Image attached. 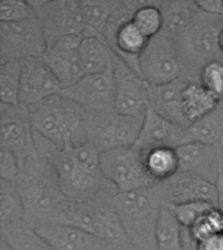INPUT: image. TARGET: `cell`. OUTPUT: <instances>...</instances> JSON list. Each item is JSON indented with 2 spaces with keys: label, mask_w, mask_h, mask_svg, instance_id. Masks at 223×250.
<instances>
[{
  "label": "cell",
  "mask_w": 223,
  "mask_h": 250,
  "mask_svg": "<svg viewBox=\"0 0 223 250\" xmlns=\"http://www.w3.org/2000/svg\"><path fill=\"white\" fill-rule=\"evenodd\" d=\"M37 155L47 156L56 167L60 188L72 201H102L116 197V188L103 175L101 151L90 142L78 147L58 148L35 133Z\"/></svg>",
  "instance_id": "1"
},
{
  "label": "cell",
  "mask_w": 223,
  "mask_h": 250,
  "mask_svg": "<svg viewBox=\"0 0 223 250\" xmlns=\"http://www.w3.org/2000/svg\"><path fill=\"white\" fill-rule=\"evenodd\" d=\"M34 132L55 147H78L89 142L88 112L62 93L29 107Z\"/></svg>",
  "instance_id": "2"
},
{
  "label": "cell",
  "mask_w": 223,
  "mask_h": 250,
  "mask_svg": "<svg viewBox=\"0 0 223 250\" xmlns=\"http://www.w3.org/2000/svg\"><path fill=\"white\" fill-rule=\"evenodd\" d=\"M25 206V222L30 227L43 222L66 199L52 160L47 156L29 158L13 183Z\"/></svg>",
  "instance_id": "3"
},
{
  "label": "cell",
  "mask_w": 223,
  "mask_h": 250,
  "mask_svg": "<svg viewBox=\"0 0 223 250\" xmlns=\"http://www.w3.org/2000/svg\"><path fill=\"white\" fill-rule=\"evenodd\" d=\"M112 202L134 250H158L156 227L166 205L159 184L138 190L119 193Z\"/></svg>",
  "instance_id": "4"
},
{
  "label": "cell",
  "mask_w": 223,
  "mask_h": 250,
  "mask_svg": "<svg viewBox=\"0 0 223 250\" xmlns=\"http://www.w3.org/2000/svg\"><path fill=\"white\" fill-rule=\"evenodd\" d=\"M222 29L223 21L219 16L200 11L187 30L174 41L183 64L181 78L188 82L199 81L200 72L206 62L223 58L218 46Z\"/></svg>",
  "instance_id": "5"
},
{
  "label": "cell",
  "mask_w": 223,
  "mask_h": 250,
  "mask_svg": "<svg viewBox=\"0 0 223 250\" xmlns=\"http://www.w3.org/2000/svg\"><path fill=\"white\" fill-rule=\"evenodd\" d=\"M42 25L47 47L66 37H84L88 23L81 0H38L30 1Z\"/></svg>",
  "instance_id": "6"
},
{
  "label": "cell",
  "mask_w": 223,
  "mask_h": 250,
  "mask_svg": "<svg viewBox=\"0 0 223 250\" xmlns=\"http://www.w3.org/2000/svg\"><path fill=\"white\" fill-rule=\"evenodd\" d=\"M142 119L116 111L88 113V138L102 152L117 147L134 146L142 128Z\"/></svg>",
  "instance_id": "7"
},
{
  "label": "cell",
  "mask_w": 223,
  "mask_h": 250,
  "mask_svg": "<svg viewBox=\"0 0 223 250\" xmlns=\"http://www.w3.org/2000/svg\"><path fill=\"white\" fill-rule=\"evenodd\" d=\"M101 167L106 179L116 188L117 193H128L156 185L145 171L142 152L134 146L102 152Z\"/></svg>",
  "instance_id": "8"
},
{
  "label": "cell",
  "mask_w": 223,
  "mask_h": 250,
  "mask_svg": "<svg viewBox=\"0 0 223 250\" xmlns=\"http://www.w3.org/2000/svg\"><path fill=\"white\" fill-rule=\"evenodd\" d=\"M0 148L13 152L21 168L29 158L37 156L35 132L30 109L21 104H0Z\"/></svg>",
  "instance_id": "9"
},
{
  "label": "cell",
  "mask_w": 223,
  "mask_h": 250,
  "mask_svg": "<svg viewBox=\"0 0 223 250\" xmlns=\"http://www.w3.org/2000/svg\"><path fill=\"white\" fill-rule=\"evenodd\" d=\"M140 76L152 86L166 85L179 80L183 74L175 42L160 33L149 39L146 48L138 58Z\"/></svg>",
  "instance_id": "10"
},
{
  "label": "cell",
  "mask_w": 223,
  "mask_h": 250,
  "mask_svg": "<svg viewBox=\"0 0 223 250\" xmlns=\"http://www.w3.org/2000/svg\"><path fill=\"white\" fill-rule=\"evenodd\" d=\"M47 41L38 17L20 22H0V59L43 58Z\"/></svg>",
  "instance_id": "11"
},
{
  "label": "cell",
  "mask_w": 223,
  "mask_h": 250,
  "mask_svg": "<svg viewBox=\"0 0 223 250\" xmlns=\"http://www.w3.org/2000/svg\"><path fill=\"white\" fill-rule=\"evenodd\" d=\"M112 72L116 86L115 111L127 116L144 120L150 108L149 104V83L140 74L121 60L115 52L112 59Z\"/></svg>",
  "instance_id": "12"
},
{
  "label": "cell",
  "mask_w": 223,
  "mask_h": 250,
  "mask_svg": "<svg viewBox=\"0 0 223 250\" xmlns=\"http://www.w3.org/2000/svg\"><path fill=\"white\" fill-rule=\"evenodd\" d=\"M62 94L81 105L88 113L112 112L116 102L112 69L105 73L86 74L77 83L63 90Z\"/></svg>",
  "instance_id": "13"
},
{
  "label": "cell",
  "mask_w": 223,
  "mask_h": 250,
  "mask_svg": "<svg viewBox=\"0 0 223 250\" xmlns=\"http://www.w3.org/2000/svg\"><path fill=\"white\" fill-rule=\"evenodd\" d=\"M81 5L88 27L105 39L110 47L117 30L133 17L125 0H81Z\"/></svg>",
  "instance_id": "14"
},
{
  "label": "cell",
  "mask_w": 223,
  "mask_h": 250,
  "mask_svg": "<svg viewBox=\"0 0 223 250\" xmlns=\"http://www.w3.org/2000/svg\"><path fill=\"white\" fill-rule=\"evenodd\" d=\"M63 91L62 83L43 58L22 60L20 103L31 107Z\"/></svg>",
  "instance_id": "15"
},
{
  "label": "cell",
  "mask_w": 223,
  "mask_h": 250,
  "mask_svg": "<svg viewBox=\"0 0 223 250\" xmlns=\"http://www.w3.org/2000/svg\"><path fill=\"white\" fill-rule=\"evenodd\" d=\"M189 142L191 137L187 125L167 120L149 108L142 121V128L134 147L140 151L153 147L179 148Z\"/></svg>",
  "instance_id": "16"
},
{
  "label": "cell",
  "mask_w": 223,
  "mask_h": 250,
  "mask_svg": "<svg viewBox=\"0 0 223 250\" xmlns=\"http://www.w3.org/2000/svg\"><path fill=\"white\" fill-rule=\"evenodd\" d=\"M84 37H66L47 47L43 59L62 83L63 90L77 83L86 74L80 62V44Z\"/></svg>",
  "instance_id": "17"
},
{
  "label": "cell",
  "mask_w": 223,
  "mask_h": 250,
  "mask_svg": "<svg viewBox=\"0 0 223 250\" xmlns=\"http://www.w3.org/2000/svg\"><path fill=\"white\" fill-rule=\"evenodd\" d=\"M180 171L197 175L215 184L222 175L223 150L200 142H189L176 148Z\"/></svg>",
  "instance_id": "18"
},
{
  "label": "cell",
  "mask_w": 223,
  "mask_h": 250,
  "mask_svg": "<svg viewBox=\"0 0 223 250\" xmlns=\"http://www.w3.org/2000/svg\"><path fill=\"white\" fill-rule=\"evenodd\" d=\"M159 185L163 191L166 205L202 201L217 206L218 202L217 185L197 175L179 172L172 179Z\"/></svg>",
  "instance_id": "19"
},
{
  "label": "cell",
  "mask_w": 223,
  "mask_h": 250,
  "mask_svg": "<svg viewBox=\"0 0 223 250\" xmlns=\"http://www.w3.org/2000/svg\"><path fill=\"white\" fill-rule=\"evenodd\" d=\"M55 250H106L101 238L80 228L55 223H38L33 227Z\"/></svg>",
  "instance_id": "20"
},
{
  "label": "cell",
  "mask_w": 223,
  "mask_h": 250,
  "mask_svg": "<svg viewBox=\"0 0 223 250\" xmlns=\"http://www.w3.org/2000/svg\"><path fill=\"white\" fill-rule=\"evenodd\" d=\"M187 83V80L180 77L179 80L166 85H149L150 108L167 120L187 125L183 113V91Z\"/></svg>",
  "instance_id": "21"
},
{
  "label": "cell",
  "mask_w": 223,
  "mask_h": 250,
  "mask_svg": "<svg viewBox=\"0 0 223 250\" xmlns=\"http://www.w3.org/2000/svg\"><path fill=\"white\" fill-rule=\"evenodd\" d=\"M80 62L85 74L105 73L112 69L113 51L105 39L88 27L80 44Z\"/></svg>",
  "instance_id": "22"
},
{
  "label": "cell",
  "mask_w": 223,
  "mask_h": 250,
  "mask_svg": "<svg viewBox=\"0 0 223 250\" xmlns=\"http://www.w3.org/2000/svg\"><path fill=\"white\" fill-rule=\"evenodd\" d=\"M163 16V33L172 41L183 34L199 15L196 0H159L158 1Z\"/></svg>",
  "instance_id": "23"
},
{
  "label": "cell",
  "mask_w": 223,
  "mask_h": 250,
  "mask_svg": "<svg viewBox=\"0 0 223 250\" xmlns=\"http://www.w3.org/2000/svg\"><path fill=\"white\" fill-rule=\"evenodd\" d=\"M149 38H146L138 27L134 25L132 20L124 23L117 30L113 44L111 46L115 54L124 60L136 73L140 74L138 70V58L141 52L146 48Z\"/></svg>",
  "instance_id": "24"
},
{
  "label": "cell",
  "mask_w": 223,
  "mask_h": 250,
  "mask_svg": "<svg viewBox=\"0 0 223 250\" xmlns=\"http://www.w3.org/2000/svg\"><path fill=\"white\" fill-rule=\"evenodd\" d=\"M141 152L145 171L154 184L164 183L179 173L180 164L176 148L153 147Z\"/></svg>",
  "instance_id": "25"
},
{
  "label": "cell",
  "mask_w": 223,
  "mask_h": 250,
  "mask_svg": "<svg viewBox=\"0 0 223 250\" xmlns=\"http://www.w3.org/2000/svg\"><path fill=\"white\" fill-rule=\"evenodd\" d=\"M221 102L209 93L200 81L188 82L183 91V113L188 126L207 116Z\"/></svg>",
  "instance_id": "26"
},
{
  "label": "cell",
  "mask_w": 223,
  "mask_h": 250,
  "mask_svg": "<svg viewBox=\"0 0 223 250\" xmlns=\"http://www.w3.org/2000/svg\"><path fill=\"white\" fill-rule=\"evenodd\" d=\"M1 240L12 250H55L25 220L0 227Z\"/></svg>",
  "instance_id": "27"
},
{
  "label": "cell",
  "mask_w": 223,
  "mask_h": 250,
  "mask_svg": "<svg viewBox=\"0 0 223 250\" xmlns=\"http://www.w3.org/2000/svg\"><path fill=\"white\" fill-rule=\"evenodd\" d=\"M191 142L209 145L223 150V108L219 104L217 108L201 120L188 126Z\"/></svg>",
  "instance_id": "28"
},
{
  "label": "cell",
  "mask_w": 223,
  "mask_h": 250,
  "mask_svg": "<svg viewBox=\"0 0 223 250\" xmlns=\"http://www.w3.org/2000/svg\"><path fill=\"white\" fill-rule=\"evenodd\" d=\"M22 62L0 59V98L5 104H19Z\"/></svg>",
  "instance_id": "29"
},
{
  "label": "cell",
  "mask_w": 223,
  "mask_h": 250,
  "mask_svg": "<svg viewBox=\"0 0 223 250\" xmlns=\"http://www.w3.org/2000/svg\"><path fill=\"white\" fill-rule=\"evenodd\" d=\"M25 220V206L19 190L9 181L0 180V227Z\"/></svg>",
  "instance_id": "30"
},
{
  "label": "cell",
  "mask_w": 223,
  "mask_h": 250,
  "mask_svg": "<svg viewBox=\"0 0 223 250\" xmlns=\"http://www.w3.org/2000/svg\"><path fill=\"white\" fill-rule=\"evenodd\" d=\"M156 248L158 250H183L181 226L167 205H164L160 211L159 220H158Z\"/></svg>",
  "instance_id": "31"
},
{
  "label": "cell",
  "mask_w": 223,
  "mask_h": 250,
  "mask_svg": "<svg viewBox=\"0 0 223 250\" xmlns=\"http://www.w3.org/2000/svg\"><path fill=\"white\" fill-rule=\"evenodd\" d=\"M159 0H150L133 13L132 21L146 38L152 39L163 30V16L158 7Z\"/></svg>",
  "instance_id": "32"
},
{
  "label": "cell",
  "mask_w": 223,
  "mask_h": 250,
  "mask_svg": "<svg viewBox=\"0 0 223 250\" xmlns=\"http://www.w3.org/2000/svg\"><path fill=\"white\" fill-rule=\"evenodd\" d=\"M191 232L199 244L211 236L223 234V212L214 206L206 214H203L195 226L191 227Z\"/></svg>",
  "instance_id": "33"
},
{
  "label": "cell",
  "mask_w": 223,
  "mask_h": 250,
  "mask_svg": "<svg viewBox=\"0 0 223 250\" xmlns=\"http://www.w3.org/2000/svg\"><path fill=\"white\" fill-rule=\"evenodd\" d=\"M199 81L219 102H223V58L206 62L200 72Z\"/></svg>",
  "instance_id": "34"
},
{
  "label": "cell",
  "mask_w": 223,
  "mask_h": 250,
  "mask_svg": "<svg viewBox=\"0 0 223 250\" xmlns=\"http://www.w3.org/2000/svg\"><path fill=\"white\" fill-rule=\"evenodd\" d=\"M172 214L175 215L178 222L181 227L191 228L196 224L203 214H206L207 211L214 207L209 202H202V201H196V202H185L179 203V205H167Z\"/></svg>",
  "instance_id": "35"
},
{
  "label": "cell",
  "mask_w": 223,
  "mask_h": 250,
  "mask_svg": "<svg viewBox=\"0 0 223 250\" xmlns=\"http://www.w3.org/2000/svg\"><path fill=\"white\" fill-rule=\"evenodd\" d=\"M37 11L26 0H3L0 3V22H20L35 19Z\"/></svg>",
  "instance_id": "36"
},
{
  "label": "cell",
  "mask_w": 223,
  "mask_h": 250,
  "mask_svg": "<svg viewBox=\"0 0 223 250\" xmlns=\"http://www.w3.org/2000/svg\"><path fill=\"white\" fill-rule=\"evenodd\" d=\"M21 172L17 156L5 148H0V180L15 183Z\"/></svg>",
  "instance_id": "37"
},
{
  "label": "cell",
  "mask_w": 223,
  "mask_h": 250,
  "mask_svg": "<svg viewBox=\"0 0 223 250\" xmlns=\"http://www.w3.org/2000/svg\"><path fill=\"white\" fill-rule=\"evenodd\" d=\"M196 4L201 12H205L207 15L219 16L223 7V0H196Z\"/></svg>",
  "instance_id": "38"
},
{
  "label": "cell",
  "mask_w": 223,
  "mask_h": 250,
  "mask_svg": "<svg viewBox=\"0 0 223 250\" xmlns=\"http://www.w3.org/2000/svg\"><path fill=\"white\" fill-rule=\"evenodd\" d=\"M199 250H223V234H215L201 241Z\"/></svg>",
  "instance_id": "39"
},
{
  "label": "cell",
  "mask_w": 223,
  "mask_h": 250,
  "mask_svg": "<svg viewBox=\"0 0 223 250\" xmlns=\"http://www.w3.org/2000/svg\"><path fill=\"white\" fill-rule=\"evenodd\" d=\"M217 190H218V202H217V207L223 212V175H221L218 183H217Z\"/></svg>",
  "instance_id": "40"
},
{
  "label": "cell",
  "mask_w": 223,
  "mask_h": 250,
  "mask_svg": "<svg viewBox=\"0 0 223 250\" xmlns=\"http://www.w3.org/2000/svg\"><path fill=\"white\" fill-rule=\"evenodd\" d=\"M218 46H219V51H221V55L223 56V29H222V31H221V34H219Z\"/></svg>",
  "instance_id": "41"
},
{
  "label": "cell",
  "mask_w": 223,
  "mask_h": 250,
  "mask_svg": "<svg viewBox=\"0 0 223 250\" xmlns=\"http://www.w3.org/2000/svg\"><path fill=\"white\" fill-rule=\"evenodd\" d=\"M0 250H12V249L3 241V240H0Z\"/></svg>",
  "instance_id": "42"
},
{
  "label": "cell",
  "mask_w": 223,
  "mask_h": 250,
  "mask_svg": "<svg viewBox=\"0 0 223 250\" xmlns=\"http://www.w3.org/2000/svg\"><path fill=\"white\" fill-rule=\"evenodd\" d=\"M106 250H123V249H116V248H112V246H109Z\"/></svg>",
  "instance_id": "43"
},
{
  "label": "cell",
  "mask_w": 223,
  "mask_h": 250,
  "mask_svg": "<svg viewBox=\"0 0 223 250\" xmlns=\"http://www.w3.org/2000/svg\"><path fill=\"white\" fill-rule=\"evenodd\" d=\"M219 17H221V20L223 21V7H222V11H221V15H219Z\"/></svg>",
  "instance_id": "44"
},
{
  "label": "cell",
  "mask_w": 223,
  "mask_h": 250,
  "mask_svg": "<svg viewBox=\"0 0 223 250\" xmlns=\"http://www.w3.org/2000/svg\"><path fill=\"white\" fill-rule=\"evenodd\" d=\"M221 105H222V108H223V102H221Z\"/></svg>",
  "instance_id": "45"
},
{
  "label": "cell",
  "mask_w": 223,
  "mask_h": 250,
  "mask_svg": "<svg viewBox=\"0 0 223 250\" xmlns=\"http://www.w3.org/2000/svg\"><path fill=\"white\" fill-rule=\"evenodd\" d=\"M222 175H223V166H222Z\"/></svg>",
  "instance_id": "46"
}]
</instances>
